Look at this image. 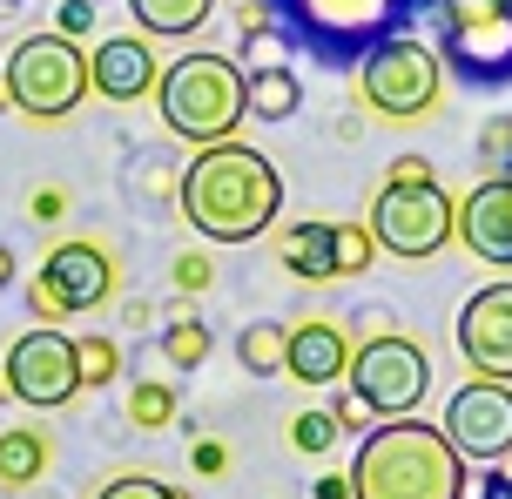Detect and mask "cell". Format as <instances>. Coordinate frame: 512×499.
Instances as JSON below:
<instances>
[{
  "instance_id": "cell-1",
  "label": "cell",
  "mask_w": 512,
  "mask_h": 499,
  "mask_svg": "<svg viewBox=\"0 0 512 499\" xmlns=\"http://www.w3.org/2000/svg\"><path fill=\"white\" fill-rule=\"evenodd\" d=\"M176 203L203 243H256L283 216V176L263 149L230 135L189 156V169L176 176Z\"/></svg>"
},
{
  "instance_id": "cell-2",
  "label": "cell",
  "mask_w": 512,
  "mask_h": 499,
  "mask_svg": "<svg viewBox=\"0 0 512 499\" xmlns=\"http://www.w3.org/2000/svg\"><path fill=\"white\" fill-rule=\"evenodd\" d=\"M351 499H465V459L452 452L445 425L384 419L351 452Z\"/></svg>"
},
{
  "instance_id": "cell-3",
  "label": "cell",
  "mask_w": 512,
  "mask_h": 499,
  "mask_svg": "<svg viewBox=\"0 0 512 499\" xmlns=\"http://www.w3.org/2000/svg\"><path fill=\"white\" fill-rule=\"evenodd\" d=\"M290 54H310L317 68L351 75L364 54L418 21V0H263Z\"/></svg>"
},
{
  "instance_id": "cell-4",
  "label": "cell",
  "mask_w": 512,
  "mask_h": 499,
  "mask_svg": "<svg viewBox=\"0 0 512 499\" xmlns=\"http://www.w3.org/2000/svg\"><path fill=\"white\" fill-rule=\"evenodd\" d=\"M155 108H162V129L189 142V149H209V142H230L243 122H250V68L236 54H182L162 68L155 81Z\"/></svg>"
},
{
  "instance_id": "cell-5",
  "label": "cell",
  "mask_w": 512,
  "mask_h": 499,
  "mask_svg": "<svg viewBox=\"0 0 512 499\" xmlns=\"http://www.w3.org/2000/svg\"><path fill=\"white\" fill-rule=\"evenodd\" d=\"M418 27L465 88L512 81V0H418Z\"/></svg>"
},
{
  "instance_id": "cell-6",
  "label": "cell",
  "mask_w": 512,
  "mask_h": 499,
  "mask_svg": "<svg viewBox=\"0 0 512 499\" xmlns=\"http://www.w3.org/2000/svg\"><path fill=\"white\" fill-rule=\"evenodd\" d=\"M351 95H358L371 115L384 122H425L445 95V61H438L432 41H418V34H391L378 48L364 54L358 68H351Z\"/></svg>"
},
{
  "instance_id": "cell-7",
  "label": "cell",
  "mask_w": 512,
  "mask_h": 499,
  "mask_svg": "<svg viewBox=\"0 0 512 499\" xmlns=\"http://www.w3.org/2000/svg\"><path fill=\"white\" fill-rule=\"evenodd\" d=\"M115 290H122V263L102 237H61L27 277V311L34 324H68V317L102 311Z\"/></svg>"
},
{
  "instance_id": "cell-8",
  "label": "cell",
  "mask_w": 512,
  "mask_h": 499,
  "mask_svg": "<svg viewBox=\"0 0 512 499\" xmlns=\"http://www.w3.org/2000/svg\"><path fill=\"white\" fill-rule=\"evenodd\" d=\"M0 75H7L14 108H21L27 122H68V115L95 95L88 54H81V41H68V34H27V41H14V54H7Z\"/></svg>"
},
{
  "instance_id": "cell-9",
  "label": "cell",
  "mask_w": 512,
  "mask_h": 499,
  "mask_svg": "<svg viewBox=\"0 0 512 499\" xmlns=\"http://www.w3.org/2000/svg\"><path fill=\"white\" fill-rule=\"evenodd\" d=\"M344 385L358 398L371 419H418V405L432 392V351L405 331H378V338H364L351 351V371H344Z\"/></svg>"
},
{
  "instance_id": "cell-10",
  "label": "cell",
  "mask_w": 512,
  "mask_h": 499,
  "mask_svg": "<svg viewBox=\"0 0 512 499\" xmlns=\"http://www.w3.org/2000/svg\"><path fill=\"white\" fill-rule=\"evenodd\" d=\"M452 216H459V203L438 189V176L432 183H398V176H384V189L371 196V237H378V250H391V257L425 263L452 243Z\"/></svg>"
},
{
  "instance_id": "cell-11",
  "label": "cell",
  "mask_w": 512,
  "mask_h": 499,
  "mask_svg": "<svg viewBox=\"0 0 512 499\" xmlns=\"http://www.w3.org/2000/svg\"><path fill=\"white\" fill-rule=\"evenodd\" d=\"M7 398L14 405H34V412H61L81 398V344L61 331V324H34L7 344Z\"/></svg>"
},
{
  "instance_id": "cell-12",
  "label": "cell",
  "mask_w": 512,
  "mask_h": 499,
  "mask_svg": "<svg viewBox=\"0 0 512 499\" xmlns=\"http://www.w3.org/2000/svg\"><path fill=\"white\" fill-rule=\"evenodd\" d=\"M445 439L465 466H492L512 452V385L506 378H465L445 398Z\"/></svg>"
},
{
  "instance_id": "cell-13",
  "label": "cell",
  "mask_w": 512,
  "mask_h": 499,
  "mask_svg": "<svg viewBox=\"0 0 512 499\" xmlns=\"http://www.w3.org/2000/svg\"><path fill=\"white\" fill-rule=\"evenodd\" d=\"M452 338H459V358L479 378H506L512 385V277H499V284L465 297Z\"/></svg>"
},
{
  "instance_id": "cell-14",
  "label": "cell",
  "mask_w": 512,
  "mask_h": 499,
  "mask_svg": "<svg viewBox=\"0 0 512 499\" xmlns=\"http://www.w3.org/2000/svg\"><path fill=\"white\" fill-rule=\"evenodd\" d=\"M452 237L492 270H512V176H486L472 183V196L452 216Z\"/></svg>"
},
{
  "instance_id": "cell-15",
  "label": "cell",
  "mask_w": 512,
  "mask_h": 499,
  "mask_svg": "<svg viewBox=\"0 0 512 499\" xmlns=\"http://www.w3.org/2000/svg\"><path fill=\"white\" fill-rule=\"evenodd\" d=\"M88 81L102 102H142L155 81H162V61H155L149 34H108L88 54Z\"/></svg>"
},
{
  "instance_id": "cell-16",
  "label": "cell",
  "mask_w": 512,
  "mask_h": 499,
  "mask_svg": "<svg viewBox=\"0 0 512 499\" xmlns=\"http://www.w3.org/2000/svg\"><path fill=\"white\" fill-rule=\"evenodd\" d=\"M351 331L331 324V317H304V324H290V344H283V371L304 385V392H324L337 385L344 371H351Z\"/></svg>"
},
{
  "instance_id": "cell-17",
  "label": "cell",
  "mask_w": 512,
  "mask_h": 499,
  "mask_svg": "<svg viewBox=\"0 0 512 499\" xmlns=\"http://www.w3.org/2000/svg\"><path fill=\"white\" fill-rule=\"evenodd\" d=\"M277 257H283V270H290L297 284H337V277H344V270H337V223H324V216L283 223Z\"/></svg>"
},
{
  "instance_id": "cell-18",
  "label": "cell",
  "mask_w": 512,
  "mask_h": 499,
  "mask_svg": "<svg viewBox=\"0 0 512 499\" xmlns=\"http://www.w3.org/2000/svg\"><path fill=\"white\" fill-rule=\"evenodd\" d=\"M54 466V439L34 425H7L0 432V493H27L34 479H48Z\"/></svg>"
},
{
  "instance_id": "cell-19",
  "label": "cell",
  "mask_w": 512,
  "mask_h": 499,
  "mask_svg": "<svg viewBox=\"0 0 512 499\" xmlns=\"http://www.w3.org/2000/svg\"><path fill=\"white\" fill-rule=\"evenodd\" d=\"M128 14L149 41H189L216 14V0H128Z\"/></svg>"
},
{
  "instance_id": "cell-20",
  "label": "cell",
  "mask_w": 512,
  "mask_h": 499,
  "mask_svg": "<svg viewBox=\"0 0 512 499\" xmlns=\"http://www.w3.org/2000/svg\"><path fill=\"white\" fill-rule=\"evenodd\" d=\"M304 108V75L277 61V68H250V115L256 122H290Z\"/></svg>"
},
{
  "instance_id": "cell-21",
  "label": "cell",
  "mask_w": 512,
  "mask_h": 499,
  "mask_svg": "<svg viewBox=\"0 0 512 499\" xmlns=\"http://www.w3.org/2000/svg\"><path fill=\"white\" fill-rule=\"evenodd\" d=\"M182 419V392L169 385V378H135L128 385V425L135 432H162V425Z\"/></svg>"
},
{
  "instance_id": "cell-22",
  "label": "cell",
  "mask_w": 512,
  "mask_h": 499,
  "mask_svg": "<svg viewBox=\"0 0 512 499\" xmlns=\"http://www.w3.org/2000/svg\"><path fill=\"white\" fill-rule=\"evenodd\" d=\"M283 344H290V324L256 317V324L236 331V365L250 371V378H270V371H283Z\"/></svg>"
},
{
  "instance_id": "cell-23",
  "label": "cell",
  "mask_w": 512,
  "mask_h": 499,
  "mask_svg": "<svg viewBox=\"0 0 512 499\" xmlns=\"http://www.w3.org/2000/svg\"><path fill=\"white\" fill-rule=\"evenodd\" d=\"M209 351H216V338H209V324H203V317H176V324L162 331V358H169L176 371H196V365L209 358Z\"/></svg>"
},
{
  "instance_id": "cell-24",
  "label": "cell",
  "mask_w": 512,
  "mask_h": 499,
  "mask_svg": "<svg viewBox=\"0 0 512 499\" xmlns=\"http://www.w3.org/2000/svg\"><path fill=\"white\" fill-rule=\"evenodd\" d=\"M337 439H344V425H337L331 412H317V405H310V412H297V419H290V446L304 452V459H324V452H331Z\"/></svg>"
},
{
  "instance_id": "cell-25",
  "label": "cell",
  "mask_w": 512,
  "mask_h": 499,
  "mask_svg": "<svg viewBox=\"0 0 512 499\" xmlns=\"http://www.w3.org/2000/svg\"><path fill=\"white\" fill-rule=\"evenodd\" d=\"M75 344H81V392H88V385L102 392V385L122 378V344L115 338H75Z\"/></svg>"
},
{
  "instance_id": "cell-26",
  "label": "cell",
  "mask_w": 512,
  "mask_h": 499,
  "mask_svg": "<svg viewBox=\"0 0 512 499\" xmlns=\"http://www.w3.org/2000/svg\"><path fill=\"white\" fill-rule=\"evenodd\" d=\"M95 499H189V493L169 486V479H155V473H115L95 486Z\"/></svg>"
},
{
  "instance_id": "cell-27",
  "label": "cell",
  "mask_w": 512,
  "mask_h": 499,
  "mask_svg": "<svg viewBox=\"0 0 512 499\" xmlns=\"http://www.w3.org/2000/svg\"><path fill=\"white\" fill-rule=\"evenodd\" d=\"M378 257V237H371V223H337V270L344 277H364Z\"/></svg>"
},
{
  "instance_id": "cell-28",
  "label": "cell",
  "mask_w": 512,
  "mask_h": 499,
  "mask_svg": "<svg viewBox=\"0 0 512 499\" xmlns=\"http://www.w3.org/2000/svg\"><path fill=\"white\" fill-rule=\"evenodd\" d=\"M479 162L492 176H512V115H492L486 135H479Z\"/></svg>"
},
{
  "instance_id": "cell-29",
  "label": "cell",
  "mask_w": 512,
  "mask_h": 499,
  "mask_svg": "<svg viewBox=\"0 0 512 499\" xmlns=\"http://www.w3.org/2000/svg\"><path fill=\"white\" fill-rule=\"evenodd\" d=\"M169 277H176V297H196V290L216 284V263H209L203 250H182V257L169 263Z\"/></svg>"
},
{
  "instance_id": "cell-30",
  "label": "cell",
  "mask_w": 512,
  "mask_h": 499,
  "mask_svg": "<svg viewBox=\"0 0 512 499\" xmlns=\"http://www.w3.org/2000/svg\"><path fill=\"white\" fill-rule=\"evenodd\" d=\"M54 34L88 41V34H95V0H61V7H54Z\"/></svg>"
},
{
  "instance_id": "cell-31",
  "label": "cell",
  "mask_w": 512,
  "mask_h": 499,
  "mask_svg": "<svg viewBox=\"0 0 512 499\" xmlns=\"http://www.w3.org/2000/svg\"><path fill=\"white\" fill-rule=\"evenodd\" d=\"M189 466H196L203 479H223V473H230V446H223V439H203V432H196V446H189Z\"/></svg>"
},
{
  "instance_id": "cell-32",
  "label": "cell",
  "mask_w": 512,
  "mask_h": 499,
  "mask_svg": "<svg viewBox=\"0 0 512 499\" xmlns=\"http://www.w3.org/2000/svg\"><path fill=\"white\" fill-rule=\"evenodd\" d=\"M472 499H512V452H506V459H492L486 473H479Z\"/></svg>"
},
{
  "instance_id": "cell-33",
  "label": "cell",
  "mask_w": 512,
  "mask_h": 499,
  "mask_svg": "<svg viewBox=\"0 0 512 499\" xmlns=\"http://www.w3.org/2000/svg\"><path fill=\"white\" fill-rule=\"evenodd\" d=\"M27 216H34V223H61V216H68V196H61V189H34V196H27Z\"/></svg>"
},
{
  "instance_id": "cell-34",
  "label": "cell",
  "mask_w": 512,
  "mask_h": 499,
  "mask_svg": "<svg viewBox=\"0 0 512 499\" xmlns=\"http://www.w3.org/2000/svg\"><path fill=\"white\" fill-rule=\"evenodd\" d=\"M391 176H398V183H432V162H425V156H398V162H391Z\"/></svg>"
},
{
  "instance_id": "cell-35",
  "label": "cell",
  "mask_w": 512,
  "mask_h": 499,
  "mask_svg": "<svg viewBox=\"0 0 512 499\" xmlns=\"http://www.w3.org/2000/svg\"><path fill=\"white\" fill-rule=\"evenodd\" d=\"M331 419L344 425V432H364V419H371V412H364L358 398H337V405H331Z\"/></svg>"
},
{
  "instance_id": "cell-36",
  "label": "cell",
  "mask_w": 512,
  "mask_h": 499,
  "mask_svg": "<svg viewBox=\"0 0 512 499\" xmlns=\"http://www.w3.org/2000/svg\"><path fill=\"white\" fill-rule=\"evenodd\" d=\"M317 499H351V479H344V473H324V479H317Z\"/></svg>"
},
{
  "instance_id": "cell-37",
  "label": "cell",
  "mask_w": 512,
  "mask_h": 499,
  "mask_svg": "<svg viewBox=\"0 0 512 499\" xmlns=\"http://www.w3.org/2000/svg\"><path fill=\"white\" fill-rule=\"evenodd\" d=\"M14 270H21V263H14V250H7V243H0V290L14 284Z\"/></svg>"
},
{
  "instance_id": "cell-38",
  "label": "cell",
  "mask_w": 512,
  "mask_h": 499,
  "mask_svg": "<svg viewBox=\"0 0 512 499\" xmlns=\"http://www.w3.org/2000/svg\"><path fill=\"white\" fill-rule=\"evenodd\" d=\"M0 108H14V88H7V75H0Z\"/></svg>"
},
{
  "instance_id": "cell-39",
  "label": "cell",
  "mask_w": 512,
  "mask_h": 499,
  "mask_svg": "<svg viewBox=\"0 0 512 499\" xmlns=\"http://www.w3.org/2000/svg\"><path fill=\"white\" fill-rule=\"evenodd\" d=\"M0 7H21V0H0Z\"/></svg>"
},
{
  "instance_id": "cell-40",
  "label": "cell",
  "mask_w": 512,
  "mask_h": 499,
  "mask_svg": "<svg viewBox=\"0 0 512 499\" xmlns=\"http://www.w3.org/2000/svg\"><path fill=\"white\" fill-rule=\"evenodd\" d=\"M0 398H7V378H0Z\"/></svg>"
}]
</instances>
